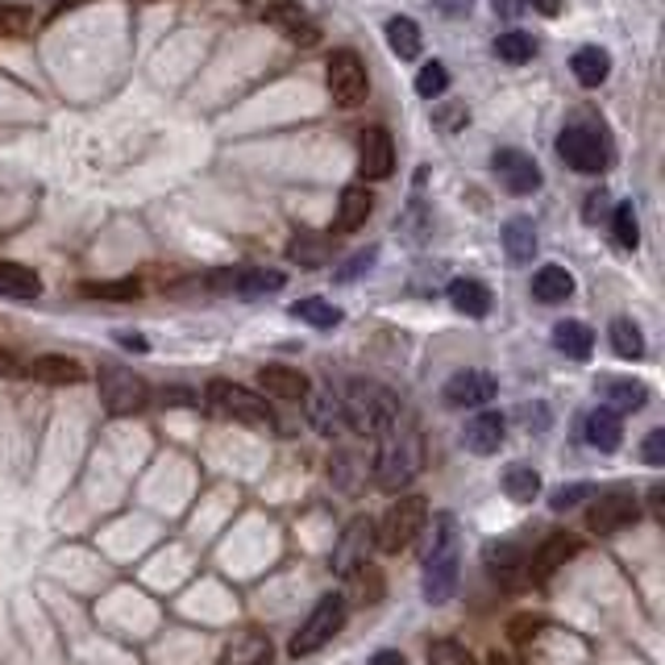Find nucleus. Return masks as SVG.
<instances>
[{"mask_svg":"<svg viewBox=\"0 0 665 665\" xmlns=\"http://www.w3.org/2000/svg\"><path fill=\"white\" fill-rule=\"evenodd\" d=\"M420 470H425V441H420V428L399 416L396 425H387L379 433V449H375L370 475H375V483H379L383 492H399V487H408Z\"/></svg>","mask_w":665,"mask_h":665,"instance_id":"obj_1","label":"nucleus"},{"mask_svg":"<svg viewBox=\"0 0 665 665\" xmlns=\"http://www.w3.org/2000/svg\"><path fill=\"white\" fill-rule=\"evenodd\" d=\"M458 574H461V533H458V520H454L449 512H441V516H433L428 545H425V599L428 603L454 599Z\"/></svg>","mask_w":665,"mask_h":665,"instance_id":"obj_2","label":"nucleus"},{"mask_svg":"<svg viewBox=\"0 0 665 665\" xmlns=\"http://www.w3.org/2000/svg\"><path fill=\"white\" fill-rule=\"evenodd\" d=\"M341 408H346V425L363 437H379L387 425H396L404 408H399L396 391H387L383 383L375 379H354L341 396Z\"/></svg>","mask_w":665,"mask_h":665,"instance_id":"obj_3","label":"nucleus"},{"mask_svg":"<svg viewBox=\"0 0 665 665\" xmlns=\"http://www.w3.org/2000/svg\"><path fill=\"white\" fill-rule=\"evenodd\" d=\"M557 155L566 167L583 175H603L612 167V142H607V133L603 126H590V121H574L557 133Z\"/></svg>","mask_w":665,"mask_h":665,"instance_id":"obj_4","label":"nucleus"},{"mask_svg":"<svg viewBox=\"0 0 665 665\" xmlns=\"http://www.w3.org/2000/svg\"><path fill=\"white\" fill-rule=\"evenodd\" d=\"M425 524H428L425 495H399L396 504L379 516V524H375V545H379L383 554H399V549H408L425 533Z\"/></svg>","mask_w":665,"mask_h":665,"instance_id":"obj_5","label":"nucleus"},{"mask_svg":"<svg viewBox=\"0 0 665 665\" xmlns=\"http://www.w3.org/2000/svg\"><path fill=\"white\" fill-rule=\"evenodd\" d=\"M205 404L217 416H225V420H238V425H250V428H270V425H275V413H270L267 399L254 396L250 387H238V383L212 379L205 387Z\"/></svg>","mask_w":665,"mask_h":665,"instance_id":"obj_6","label":"nucleus"},{"mask_svg":"<svg viewBox=\"0 0 665 665\" xmlns=\"http://www.w3.org/2000/svg\"><path fill=\"white\" fill-rule=\"evenodd\" d=\"M346 616H349L346 595H320L317 607H312V612H308V619L300 624V633L291 636L287 653H291V657H312V653L325 649L332 636L341 633Z\"/></svg>","mask_w":665,"mask_h":665,"instance_id":"obj_7","label":"nucleus"},{"mask_svg":"<svg viewBox=\"0 0 665 665\" xmlns=\"http://www.w3.org/2000/svg\"><path fill=\"white\" fill-rule=\"evenodd\" d=\"M96 383H100V404H105L112 416H133L150 404V387H146L142 375H133L129 366H100Z\"/></svg>","mask_w":665,"mask_h":665,"instance_id":"obj_8","label":"nucleus"},{"mask_svg":"<svg viewBox=\"0 0 665 665\" xmlns=\"http://www.w3.org/2000/svg\"><path fill=\"white\" fill-rule=\"evenodd\" d=\"M325 88H329L337 109H358L366 96H370V76H366L363 59H358L354 50H337V54H329Z\"/></svg>","mask_w":665,"mask_h":665,"instance_id":"obj_9","label":"nucleus"},{"mask_svg":"<svg viewBox=\"0 0 665 665\" xmlns=\"http://www.w3.org/2000/svg\"><path fill=\"white\" fill-rule=\"evenodd\" d=\"M636 516H641V504H636L633 492H607L590 504V512H586V528H590L595 537H616V533H624L628 524H636Z\"/></svg>","mask_w":665,"mask_h":665,"instance_id":"obj_10","label":"nucleus"},{"mask_svg":"<svg viewBox=\"0 0 665 665\" xmlns=\"http://www.w3.org/2000/svg\"><path fill=\"white\" fill-rule=\"evenodd\" d=\"M370 549H375V520H366V516L349 520L346 533L332 545V570L346 578L349 570H358L363 562H370Z\"/></svg>","mask_w":665,"mask_h":665,"instance_id":"obj_11","label":"nucleus"},{"mask_svg":"<svg viewBox=\"0 0 665 665\" xmlns=\"http://www.w3.org/2000/svg\"><path fill=\"white\" fill-rule=\"evenodd\" d=\"M358 171L370 183L391 179V171H396V142H391L387 129H363L358 133Z\"/></svg>","mask_w":665,"mask_h":665,"instance_id":"obj_12","label":"nucleus"},{"mask_svg":"<svg viewBox=\"0 0 665 665\" xmlns=\"http://www.w3.org/2000/svg\"><path fill=\"white\" fill-rule=\"evenodd\" d=\"M495 379L487 375V370H458L454 379L445 383V404L449 408H483V404H492L495 399Z\"/></svg>","mask_w":665,"mask_h":665,"instance_id":"obj_13","label":"nucleus"},{"mask_svg":"<svg viewBox=\"0 0 665 665\" xmlns=\"http://www.w3.org/2000/svg\"><path fill=\"white\" fill-rule=\"evenodd\" d=\"M495 175L512 196H533L540 188V167L524 150H499L495 155Z\"/></svg>","mask_w":665,"mask_h":665,"instance_id":"obj_14","label":"nucleus"},{"mask_svg":"<svg viewBox=\"0 0 665 665\" xmlns=\"http://www.w3.org/2000/svg\"><path fill=\"white\" fill-rule=\"evenodd\" d=\"M578 549H583L578 537H570V533H549V537L540 540L537 554L528 557V574H533V578H549V574L562 570Z\"/></svg>","mask_w":665,"mask_h":665,"instance_id":"obj_15","label":"nucleus"},{"mask_svg":"<svg viewBox=\"0 0 665 665\" xmlns=\"http://www.w3.org/2000/svg\"><path fill=\"white\" fill-rule=\"evenodd\" d=\"M308 425L317 428L320 437H341L346 433V408H341V396L332 391H308Z\"/></svg>","mask_w":665,"mask_h":665,"instance_id":"obj_16","label":"nucleus"},{"mask_svg":"<svg viewBox=\"0 0 665 665\" xmlns=\"http://www.w3.org/2000/svg\"><path fill=\"white\" fill-rule=\"evenodd\" d=\"M504 416L499 413H478L475 420H466V433H461V441H466V449L470 454H478V458H487V454H495L499 445H504Z\"/></svg>","mask_w":665,"mask_h":665,"instance_id":"obj_17","label":"nucleus"},{"mask_svg":"<svg viewBox=\"0 0 665 665\" xmlns=\"http://www.w3.org/2000/svg\"><path fill=\"white\" fill-rule=\"evenodd\" d=\"M258 387H262L270 399H304L312 391L308 375H300L296 366H262V370H258Z\"/></svg>","mask_w":665,"mask_h":665,"instance_id":"obj_18","label":"nucleus"},{"mask_svg":"<svg viewBox=\"0 0 665 665\" xmlns=\"http://www.w3.org/2000/svg\"><path fill=\"white\" fill-rule=\"evenodd\" d=\"M487 570L504 586H520V578L528 574V557H524L520 545L499 540V545H487Z\"/></svg>","mask_w":665,"mask_h":665,"instance_id":"obj_19","label":"nucleus"},{"mask_svg":"<svg viewBox=\"0 0 665 665\" xmlns=\"http://www.w3.org/2000/svg\"><path fill=\"white\" fill-rule=\"evenodd\" d=\"M267 21L275 30L284 33L287 42H296V47H312L320 38V30L300 13V9H291V4H270L267 9Z\"/></svg>","mask_w":665,"mask_h":665,"instance_id":"obj_20","label":"nucleus"},{"mask_svg":"<svg viewBox=\"0 0 665 665\" xmlns=\"http://www.w3.org/2000/svg\"><path fill=\"white\" fill-rule=\"evenodd\" d=\"M26 375L38 383H50V387H67V383H80L83 379V366L67 354H42L26 366Z\"/></svg>","mask_w":665,"mask_h":665,"instance_id":"obj_21","label":"nucleus"},{"mask_svg":"<svg viewBox=\"0 0 665 665\" xmlns=\"http://www.w3.org/2000/svg\"><path fill=\"white\" fill-rule=\"evenodd\" d=\"M583 433L599 454H612V449H619V441H624V420H619L616 408H595V413L586 416Z\"/></svg>","mask_w":665,"mask_h":665,"instance_id":"obj_22","label":"nucleus"},{"mask_svg":"<svg viewBox=\"0 0 665 665\" xmlns=\"http://www.w3.org/2000/svg\"><path fill=\"white\" fill-rule=\"evenodd\" d=\"M370 208H375V191L370 188H346L341 191V200H337V229H341V234L363 229V221L370 217Z\"/></svg>","mask_w":665,"mask_h":665,"instance_id":"obj_23","label":"nucleus"},{"mask_svg":"<svg viewBox=\"0 0 665 665\" xmlns=\"http://www.w3.org/2000/svg\"><path fill=\"white\" fill-rule=\"evenodd\" d=\"M533 296L540 304H566L574 296V275L566 267H540L533 275Z\"/></svg>","mask_w":665,"mask_h":665,"instance_id":"obj_24","label":"nucleus"},{"mask_svg":"<svg viewBox=\"0 0 665 665\" xmlns=\"http://www.w3.org/2000/svg\"><path fill=\"white\" fill-rule=\"evenodd\" d=\"M449 304L458 308L461 317H487L492 312V291L478 279H454L449 284Z\"/></svg>","mask_w":665,"mask_h":665,"instance_id":"obj_25","label":"nucleus"},{"mask_svg":"<svg viewBox=\"0 0 665 665\" xmlns=\"http://www.w3.org/2000/svg\"><path fill=\"white\" fill-rule=\"evenodd\" d=\"M504 250L516 267L533 262V254H537V229H533L528 217H512V221L504 225Z\"/></svg>","mask_w":665,"mask_h":665,"instance_id":"obj_26","label":"nucleus"},{"mask_svg":"<svg viewBox=\"0 0 665 665\" xmlns=\"http://www.w3.org/2000/svg\"><path fill=\"white\" fill-rule=\"evenodd\" d=\"M554 346L562 349L566 358H574V363H586V358H590V349H595V332L586 329L583 320H557Z\"/></svg>","mask_w":665,"mask_h":665,"instance_id":"obj_27","label":"nucleus"},{"mask_svg":"<svg viewBox=\"0 0 665 665\" xmlns=\"http://www.w3.org/2000/svg\"><path fill=\"white\" fill-rule=\"evenodd\" d=\"M287 258L300 267H329L332 262V241L325 234H296L287 241Z\"/></svg>","mask_w":665,"mask_h":665,"instance_id":"obj_28","label":"nucleus"},{"mask_svg":"<svg viewBox=\"0 0 665 665\" xmlns=\"http://www.w3.org/2000/svg\"><path fill=\"white\" fill-rule=\"evenodd\" d=\"M0 296L13 300H38L42 296V279L21 262H0Z\"/></svg>","mask_w":665,"mask_h":665,"instance_id":"obj_29","label":"nucleus"},{"mask_svg":"<svg viewBox=\"0 0 665 665\" xmlns=\"http://www.w3.org/2000/svg\"><path fill=\"white\" fill-rule=\"evenodd\" d=\"M570 71L583 88H599V83L612 76V59H607V50L603 47H583L570 59Z\"/></svg>","mask_w":665,"mask_h":665,"instance_id":"obj_30","label":"nucleus"},{"mask_svg":"<svg viewBox=\"0 0 665 665\" xmlns=\"http://www.w3.org/2000/svg\"><path fill=\"white\" fill-rule=\"evenodd\" d=\"M225 665H270V636L241 633L225 653Z\"/></svg>","mask_w":665,"mask_h":665,"instance_id":"obj_31","label":"nucleus"},{"mask_svg":"<svg viewBox=\"0 0 665 665\" xmlns=\"http://www.w3.org/2000/svg\"><path fill=\"white\" fill-rule=\"evenodd\" d=\"M387 47L396 50L399 59H416L420 47H425L420 26H416L413 17H391V21H387Z\"/></svg>","mask_w":665,"mask_h":665,"instance_id":"obj_32","label":"nucleus"},{"mask_svg":"<svg viewBox=\"0 0 665 665\" xmlns=\"http://www.w3.org/2000/svg\"><path fill=\"white\" fill-rule=\"evenodd\" d=\"M603 396L612 399V408L616 413H636V408H645L649 404V387L636 379H612L603 387Z\"/></svg>","mask_w":665,"mask_h":665,"instance_id":"obj_33","label":"nucleus"},{"mask_svg":"<svg viewBox=\"0 0 665 665\" xmlns=\"http://www.w3.org/2000/svg\"><path fill=\"white\" fill-rule=\"evenodd\" d=\"M504 492H507V499H516V504H533V499L540 495V475L533 470V466H507Z\"/></svg>","mask_w":665,"mask_h":665,"instance_id":"obj_34","label":"nucleus"},{"mask_svg":"<svg viewBox=\"0 0 665 665\" xmlns=\"http://www.w3.org/2000/svg\"><path fill=\"white\" fill-rule=\"evenodd\" d=\"M612 349H616L624 363H636V358H645V332L624 317L612 320Z\"/></svg>","mask_w":665,"mask_h":665,"instance_id":"obj_35","label":"nucleus"},{"mask_svg":"<svg viewBox=\"0 0 665 665\" xmlns=\"http://www.w3.org/2000/svg\"><path fill=\"white\" fill-rule=\"evenodd\" d=\"M284 287V270H238V284L234 291L254 300V296H270V291H279Z\"/></svg>","mask_w":665,"mask_h":665,"instance_id":"obj_36","label":"nucleus"},{"mask_svg":"<svg viewBox=\"0 0 665 665\" xmlns=\"http://www.w3.org/2000/svg\"><path fill=\"white\" fill-rule=\"evenodd\" d=\"M291 317L308 320L312 329H337L341 325V308H332L325 300H296L291 304Z\"/></svg>","mask_w":665,"mask_h":665,"instance_id":"obj_37","label":"nucleus"},{"mask_svg":"<svg viewBox=\"0 0 665 665\" xmlns=\"http://www.w3.org/2000/svg\"><path fill=\"white\" fill-rule=\"evenodd\" d=\"M495 54L504 59V63H512V67H520V63H528L533 54H537V42L528 38V33H520V30H512V33H499L495 38Z\"/></svg>","mask_w":665,"mask_h":665,"instance_id":"obj_38","label":"nucleus"},{"mask_svg":"<svg viewBox=\"0 0 665 665\" xmlns=\"http://www.w3.org/2000/svg\"><path fill=\"white\" fill-rule=\"evenodd\" d=\"M349 586H354V595H358V603H379L383 599V574L370 566V562H363L358 570L346 574Z\"/></svg>","mask_w":665,"mask_h":665,"instance_id":"obj_39","label":"nucleus"},{"mask_svg":"<svg viewBox=\"0 0 665 665\" xmlns=\"http://www.w3.org/2000/svg\"><path fill=\"white\" fill-rule=\"evenodd\" d=\"M83 296L92 300H138L142 284L138 279H112V284H83Z\"/></svg>","mask_w":665,"mask_h":665,"instance_id":"obj_40","label":"nucleus"},{"mask_svg":"<svg viewBox=\"0 0 665 665\" xmlns=\"http://www.w3.org/2000/svg\"><path fill=\"white\" fill-rule=\"evenodd\" d=\"M428 665H478L475 653L458 641H433L428 645Z\"/></svg>","mask_w":665,"mask_h":665,"instance_id":"obj_41","label":"nucleus"},{"mask_svg":"<svg viewBox=\"0 0 665 665\" xmlns=\"http://www.w3.org/2000/svg\"><path fill=\"white\" fill-rule=\"evenodd\" d=\"M612 229H616V241L624 246V250H636V246H641V225H636V208L633 205H616Z\"/></svg>","mask_w":665,"mask_h":665,"instance_id":"obj_42","label":"nucleus"},{"mask_svg":"<svg viewBox=\"0 0 665 665\" xmlns=\"http://www.w3.org/2000/svg\"><path fill=\"white\" fill-rule=\"evenodd\" d=\"M445 88H449V71H445V63H425V67H420V76H416V92L425 96V100H437V96H445Z\"/></svg>","mask_w":665,"mask_h":665,"instance_id":"obj_43","label":"nucleus"},{"mask_svg":"<svg viewBox=\"0 0 665 665\" xmlns=\"http://www.w3.org/2000/svg\"><path fill=\"white\" fill-rule=\"evenodd\" d=\"M590 495H595L590 483H570V487H557L549 507H554V512H570V507H578L583 499H590Z\"/></svg>","mask_w":665,"mask_h":665,"instance_id":"obj_44","label":"nucleus"},{"mask_svg":"<svg viewBox=\"0 0 665 665\" xmlns=\"http://www.w3.org/2000/svg\"><path fill=\"white\" fill-rule=\"evenodd\" d=\"M375 258H379V250H375V246H370V250H363V254H354L346 267H337V279H341V284H349V279H358L363 270L375 267Z\"/></svg>","mask_w":665,"mask_h":665,"instance_id":"obj_45","label":"nucleus"},{"mask_svg":"<svg viewBox=\"0 0 665 665\" xmlns=\"http://www.w3.org/2000/svg\"><path fill=\"white\" fill-rule=\"evenodd\" d=\"M33 21L30 9H0V38L4 33H21Z\"/></svg>","mask_w":665,"mask_h":665,"instance_id":"obj_46","label":"nucleus"},{"mask_svg":"<svg viewBox=\"0 0 665 665\" xmlns=\"http://www.w3.org/2000/svg\"><path fill=\"white\" fill-rule=\"evenodd\" d=\"M641 454H645L649 466H665V428H653L649 437H645V445H641Z\"/></svg>","mask_w":665,"mask_h":665,"instance_id":"obj_47","label":"nucleus"},{"mask_svg":"<svg viewBox=\"0 0 665 665\" xmlns=\"http://www.w3.org/2000/svg\"><path fill=\"white\" fill-rule=\"evenodd\" d=\"M366 665H408L404 662V653H396V649H383V653H375Z\"/></svg>","mask_w":665,"mask_h":665,"instance_id":"obj_48","label":"nucleus"},{"mask_svg":"<svg viewBox=\"0 0 665 665\" xmlns=\"http://www.w3.org/2000/svg\"><path fill=\"white\" fill-rule=\"evenodd\" d=\"M162 404L179 408V404H196V396H191V391H179V387H171V391H162Z\"/></svg>","mask_w":665,"mask_h":665,"instance_id":"obj_49","label":"nucleus"},{"mask_svg":"<svg viewBox=\"0 0 665 665\" xmlns=\"http://www.w3.org/2000/svg\"><path fill=\"white\" fill-rule=\"evenodd\" d=\"M117 341L129 349H146V337H138V332H117Z\"/></svg>","mask_w":665,"mask_h":665,"instance_id":"obj_50","label":"nucleus"},{"mask_svg":"<svg viewBox=\"0 0 665 665\" xmlns=\"http://www.w3.org/2000/svg\"><path fill=\"white\" fill-rule=\"evenodd\" d=\"M17 370H21V366L13 363V354H4V349H0V375H17Z\"/></svg>","mask_w":665,"mask_h":665,"instance_id":"obj_51","label":"nucleus"},{"mask_svg":"<svg viewBox=\"0 0 665 665\" xmlns=\"http://www.w3.org/2000/svg\"><path fill=\"white\" fill-rule=\"evenodd\" d=\"M533 9H540V13H557V0H528Z\"/></svg>","mask_w":665,"mask_h":665,"instance_id":"obj_52","label":"nucleus"},{"mask_svg":"<svg viewBox=\"0 0 665 665\" xmlns=\"http://www.w3.org/2000/svg\"><path fill=\"white\" fill-rule=\"evenodd\" d=\"M662 487H653V492H649V504H653V512H657V516H662Z\"/></svg>","mask_w":665,"mask_h":665,"instance_id":"obj_53","label":"nucleus"},{"mask_svg":"<svg viewBox=\"0 0 665 665\" xmlns=\"http://www.w3.org/2000/svg\"><path fill=\"white\" fill-rule=\"evenodd\" d=\"M487 665H516V662H512V657H504V653H492V657H487Z\"/></svg>","mask_w":665,"mask_h":665,"instance_id":"obj_54","label":"nucleus"},{"mask_svg":"<svg viewBox=\"0 0 665 665\" xmlns=\"http://www.w3.org/2000/svg\"><path fill=\"white\" fill-rule=\"evenodd\" d=\"M241 4H250V0H241Z\"/></svg>","mask_w":665,"mask_h":665,"instance_id":"obj_55","label":"nucleus"}]
</instances>
